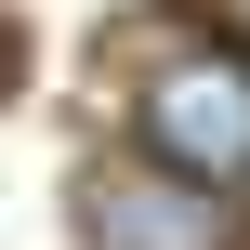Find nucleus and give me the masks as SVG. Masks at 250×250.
I'll list each match as a JSON object with an SVG mask.
<instances>
[{
  "label": "nucleus",
  "instance_id": "4",
  "mask_svg": "<svg viewBox=\"0 0 250 250\" xmlns=\"http://www.w3.org/2000/svg\"><path fill=\"white\" fill-rule=\"evenodd\" d=\"M237 250H250V237H237Z\"/></svg>",
  "mask_w": 250,
  "mask_h": 250
},
{
  "label": "nucleus",
  "instance_id": "2",
  "mask_svg": "<svg viewBox=\"0 0 250 250\" xmlns=\"http://www.w3.org/2000/svg\"><path fill=\"white\" fill-rule=\"evenodd\" d=\"M79 237H92V250H237V237H224V198L185 185V171H158V158L79 171Z\"/></svg>",
  "mask_w": 250,
  "mask_h": 250
},
{
  "label": "nucleus",
  "instance_id": "1",
  "mask_svg": "<svg viewBox=\"0 0 250 250\" xmlns=\"http://www.w3.org/2000/svg\"><path fill=\"white\" fill-rule=\"evenodd\" d=\"M132 119H145L158 171H185L211 198L250 185V53H158L145 92H132Z\"/></svg>",
  "mask_w": 250,
  "mask_h": 250
},
{
  "label": "nucleus",
  "instance_id": "3",
  "mask_svg": "<svg viewBox=\"0 0 250 250\" xmlns=\"http://www.w3.org/2000/svg\"><path fill=\"white\" fill-rule=\"evenodd\" d=\"M224 26H237V40H250V0H224Z\"/></svg>",
  "mask_w": 250,
  "mask_h": 250
}]
</instances>
